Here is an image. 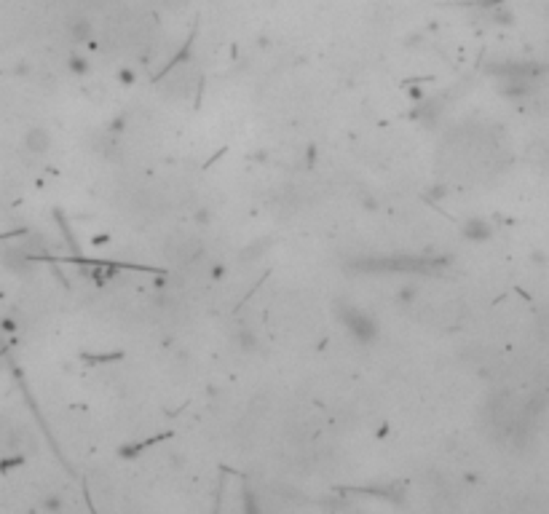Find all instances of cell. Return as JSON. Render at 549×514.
Instances as JSON below:
<instances>
[{
  "label": "cell",
  "instance_id": "6da1fadb",
  "mask_svg": "<svg viewBox=\"0 0 549 514\" xmlns=\"http://www.w3.org/2000/svg\"><path fill=\"white\" fill-rule=\"evenodd\" d=\"M538 327H541V332H544V338H549V311L541 317V322H538Z\"/></svg>",
  "mask_w": 549,
  "mask_h": 514
}]
</instances>
